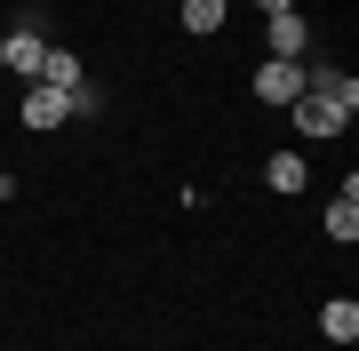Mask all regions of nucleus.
<instances>
[{
  "instance_id": "obj_6",
  "label": "nucleus",
  "mask_w": 359,
  "mask_h": 351,
  "mask_svg": "<svg viewBox=\"0 0 359 351\" xmlns=\"http://www.w3.org/2000/svg\"><path fill=\"white\" fill-rule=\"evenodd\" d=\"M176 25L192 32V40H208V32L231 25V0H176Z\"/></svg>"
},
{
  "instance_id": "obj_2",
  "label": "nucleus",
  "mask_w": 359,
  "mask_h": 351,
  "mask_svg": "<svg viewBox=\"0 0 359 351\" xmlns=\"http://www.w3.org/2000/svg\"><path fill=\"white\" fill-rule=\"evenodd\" d=\"M248 88H256V104H271V112H287L295 96H304V64H287V56H264Z\"/></svg>"
},
{
  "instance_id": "obj_8",
  "label": "nucleus",
  "mask_w": 359,
  "mask_h": 351,
  "mask_svg": "<svg viewBox=\"0 0 359 351\" xmlns=\"http://www.w3.org/2000/svg\"><path fill=\"white\" fill-rule=\"evenodd\" d=\"M40 88H65V96H80V88H88L80 56H72V48H48V64H40Z\"/></svg>"
},
{
  "instance_id": "obj_11",
  "label": "nucleus",
  "mask_w": 359,
  "mask_h": 351,
  "mask_svg": "<svg viewBox=\"0 0 359 351\" xmlns=\"http://www.w3.org/2000/svg\"><path fill=\"white\" fill-rule=\"evenodd\" d=\"M256 8H264V16H287V8H295V0H256Z\"/></svg>"
},
{
  "instance_id": "obj_9",
  "label": "nucleus",
  "mask_w": 359,
  "mask_h": 351,
  "mask_svg": "<svg viewBox=\"0 0 359 351\" xmlns=\"http://www.w3.org/2000/svg\"><path fill=\"white\" fill-rule=\"evenodd\" d=\"M320 336H327V343H351V336H359V303H351V296H327V303H320Z\"/></svg>"
},
{
  "instance_id": "obj_10",
  "label": "nucleus",
  "mask_w": 359,
  "mask_h": 351,
  "mask_svg": "<svg viewBox=\"0 0 359 351\" xmlns=\"http://www.w3.org/2000/svg\"><path fill=\"white\" fill-rule=\"evenodd\" d=\"M327 240H344V247L359 240V200H344V192L327 200Z\"/></svg>"
},
{
  "instance_id": "obj_4",
  "label": "nucleus",
  "mask_w": 359,
  "mask_h": 351,
  "mask_svg": "<svg viewBox=\"0 0 359 351\" xmlns=\"http://www.w3.org/2000/svg\"><path fill=\"white\" fill-rule=\"evenodd\" d=\"M287 120H295V136H344V128H351V112H335L327 96H311V88L287 104Z\"/></svg>"
},
{
  "instance_id": "obj_7",
  "label": "nucleus",
  "mask_w": 359,
  "mask_h": 351,
  "mask_svg": "<svg viewBox=\"0 0 359 351\" xmlns=\"http://www.w3.org/2000/svg\"><path fill=\"white\" fill-rule=\"evenodd\" d=\"M264 184H271V192H280V200H295V192H304V184H311L304 152H271V160H264Z\"/></svg>"
},
{
  "instance_id": "obj_5",
  "label": "nucleus",
  "mask_w": 359,
  "mask_h": 351,
  "mask_svg": "<svg viewBox=\"0 0 359 351\" xmlns=\"http://www.w3.org/2000/svg\"><path fill=\"white\" fill-rule=\"evenodd\" d=\"M264 25H271V56L304 64V48H311V25H304V8H287V16H264Z\"/></svg>"
},
{
  "instance_id": "obj_3",
  "label": "nucleus",
  "mask_w": 359,
  "mask_h": 351,
  "mask_svg": "<svg viewBox=\"0 0 359 351\" xmlns=\"http://www.w3.org/2000/svg\"><path fill=\"white\" fill-rule=\"evenodd\" d=\"M40 64H48V40H40L32 25L0 32V72H16V80H40Z\"/></svg>"
},
{
  "instance_id": "obj_1",
  "label": "nucleus",
  "mask_w": 359,
  "mask_h": 351,
  "mask_svg": "<svg viewBox=\"0 0 359 351\" xmlns=\"http://www.w3.org/2000/svg\"><path fill=\"white\" fill-rule=\"evenodd\" d=\"M72 112H96V88H80V96H65V88H40V80H25V104H16V120H25L32 136L65 128Z\"/></svg>"
}]
</instances>
